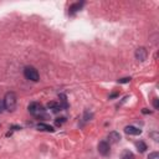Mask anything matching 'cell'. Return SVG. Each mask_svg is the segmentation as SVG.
Listing matches in <instances>:
<instances>
[{"mask_svg": "<svg viewBox=\"0 0 159 159\" xmlns=\"http://www.w3.org/2000/svg\"><path fill=\"white\" fill-rule=\"evenodd\" d=\"M16 103H18V97L14 92H7L4 97V106L5 109L9 112H14L16 108Z\"/></svg>", "mask_w": 159, "mask_h": 159, "instance_id": "6da1fadb", "label": "cell"}, {"mask_svg": "<svg viewBox=\"0 0 159 159\" xmlns=\"http://www.w3.org/2000/svg\"><path fill=\"white\" fill-rule=\"evenodd\" d=\"M29 112L36 118H42V117H46V113H45V108L40 103L37 102H33L29 104Z\"/></svg>", "mask_w": 159, "mask_h": 159, "instance_id": "7a4b0ae2", "label": "cell"}, {"mask_svg": "<svg viewBox=\"0 0 159 159\" xmlns=\"http://www.w3.org/2000/svg\"><path fill=\"white\" fill-rule=\"evenodd\" d=\"M24 76L30 80V81H34V82H37L40 80V76H39V72H37V70L35 69V67L33 66H26L25 70H24Z\"/></svg>", "mask_w": 159, "mask_h": 159, "instance_id": "3957f363", "label": "cell"}, {"mask_svg": "<svg viewBox=\"0 0 159 159\" xmlns=\"http://www.w3.org/2000/svg\"><path fill=\"white\" fill-rule=\"evenodd\" d=\"M98 152H100V154L102 155H108L111 153V149H109V143L106 142V141H102L98 143Z\"/></svg>", "mask_w": 159, "mask_h": 159, "instance_id": "277c9868", "label": "cell"}, {"mask_svg": "<svg viewBox=\"0 0 159 159\" xmlns=\"http://www.w3.org/2000/svg\"><path fill=\"white\" fill-rule=\"evenodd\" d=\"M147 57H148V51H147L144 47L137 49V51H135V58H137L138 61H141V62L146 61Z\"/></svg>", "mask_w": 159, "mask_h": 159, "instance_id": "5b68a950", "label": "cell"}, {"mask_svg": "<svg viewBox=\"0 0 159 159\" xmlns=\"http://www.w3.org/2000/svg\"><path fill=\"white\" fill-rule=\"evenodd\" d=\"M124 132L127 134H129V135H138V134L142 133V129H139V128L134 127V126H127L124 128Z\"/></svg>", "mask_w": 159, "mask_h": 159, "instance_id": "8992f818", "label": "cell"}, {"mask_svg": "<svg viewBox=\"0 0 159 159\" xmlns=\"http://www.w3.org/2000/svg\"><path fill=\"white\" fill-rule=\"evenodd\" d=\"M119 141H121L119 133H117V132H111L108 134V143H109V144H115V143H117Z\"/></svg>", "mask_w": 159, "mask_h": 159, "instance_id": "52a82bcc", "label": "cell"}, {"mask_svg": "<svg viewBox=\"0 0 159 159\" xmlns=\"http://www.w3.org/2000/svg\"><path fill=\"white\" fill-rule=\"evenodd\" d=\"M36 128L39 131H45V132H54L55 131L54 127H51L49 124H45V123H39V124L36 126Z\"/></svg>", "mask_w": 159, "mask_h": 159, "instance_id": "ba28073f", "label": "cell"}, {"mask_svg": "<svg viewBox=\"0 0 159 159\" xmlns=\"http://www.w3.org/2000/svg\"><path fill=\"white\" fill-rule=\"evenodd\" d=\"M47 108L52 109V112H55V113L62 109L61 104H60V103H57V102H50V103H47Z\"/></svg>", "mask_w": 159, "mask_h": 159, "instance_id": "9c48e42d", "label": "cell"}, {"mask_svg": "<svg viewBox=\"0 0 159 159\" xmlns=\"http://www.w3.org/2000/svg\"><path fill=\"white\" fill-rule=\"evenodd\" d=\"M135 147H137V149H138V152H141V153H144L146 150L148 149V147H147V144L144 142H142V141H139V142H137L135 143Z\"/></svg>", "mask_w": 159, "mask_h": 159, "instance_id": "30bf717a", "label": "cell"}, {"mask_svg": "<svg viewBox=\"0 0 159 159\" xmlns=\"http://www.w3.org/2000/svg\"><path fill=\"white\" fill-rule=\"evenodd\" d=\"M82 6H83V1H81V3H76V4L71 5V6H70V14H75L76 11L81 10V7H82Z\"/></svg>", "mask_w": 159, "mask_h": 159, "instance_id": "8fae6325", "label": "cell"}, {"mask_svg": "<svg viewBox=\"0 0 159 159\" xmlns=\"http://www.w3.org/2000/svg\"><path fill=\"white\" fill-rule=\"evenodd\" d=\"M121 159H134V154L131 152V150H124V152L122 153V155H121Z\"/></svg>", "mask_w": 159, "mask_h": 159, "instance_id": "7c38bea8", "label": "cell"}, {"mask_svg": "<svg viewBox=\"0 0 159 159\" xmlns=\"http://www.w3.org/2000/svg\"><path fill=\"white\" fill-rule=\"evenodd\" d=\"M148 159H159V153L158 152H153V153H150Z\"/></svg>", "mask_w": 159, "mask_h": 159, "instance_id": "4fadbf2b", "label": "cell"}, {"mask_svg": "<svg viewBox=\"0 0 159 159\" xmlns=\"http://www.w3.org/2000/svg\"><path fill=\"white\" fill-rule=\"evenodd\" d=\"M64 122H66V118H65V117H62V118H57V119H56V124H57V126H61Z\"/></svg>", "mask_w": 159, "mask_h": 159, "instance_id": "5bb4252c", "label": "cell"}, {"mask_svg": "<svg viewBox=\"0 0 159 159\" xmlns=\"http://www.w3.org/2000/svg\"><path fill=\"white\" fill-rule=\"evenodd\" d=\"M129 81H131V77H124V78L118 80V83H128Z\"/></svg>", "mask_w": 159, "mask_h": 159, "instance_id": "9a60e30c", "label": "cell"}, {"mask_svg": "<svg viewBox=\"0 0 159 159\" xmlns=\"http://www.w3.org/2000/svg\"><path fill=\"white\" fill-rule=\"evenodd\" d=\"M5 109V106H4V101H0V113H3Z\"/></svg>", "mask_w": 159, "mask_h": 159, "instance_id": "2e32d148", "label": "cell"}, {"mask_svg": "<svg viewBox=\"0 0 159 159\" xmlns=\"http://www.w3.org/2000/svg\"><path fill=\"white\" fill-rule=\"evenodd\" d=\"M153 104H154V108H155V109H158V107H159V103H158V98H154V102H153Z\"/></svg>", "mask_w": 159, "mask_h": 159, "instance_id": "e0dca14e", "label": "cell"}, {"mask_svg": "<svg viewBox=\"0 0 159 159\" xmlns=\"http://www.w3.org/2000/svg\"><path fill=\"white\" fill-rule=\"evenodd\" d=\"M150 135H152V137L154 138V141H155V142H158V134H157L155 132H153V133H150Z\"/></svg>", "mask_w": 159, "mask_h": 159, "instance_id": "ac0fdd59", "label": "cell"}]
</instances>
